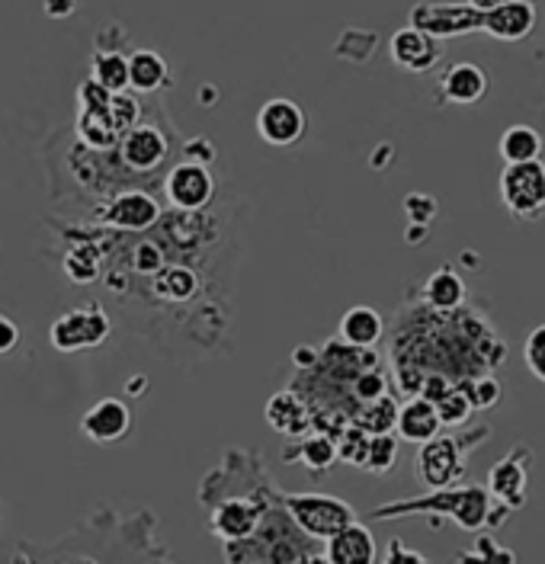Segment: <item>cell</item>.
Returning a JSON list of instances; mask_svg holds the SVG:
<instances>
[{
  "label": "cell",
  "mask_w": 545,
  "mask_h": 564,
  "mask_svg": "<svg viewBox=\"0 0 545 564\" xmlns=\"http://www.w3.org/2000/svg\"><path fill=\"white\" fill-rule=\"evenodd\" d=\"M395 462H399V436H392V433H372L360 468L369 471V475H389L395 468Z\"/></svg>",
  "instance_id": "f546056e"
},
{
  "label": "cell",
  "mask_w": 545,
  "mask_h": 564,
  "mask_svg": "<svg viewBox=\"0 0 545 564\" xmlns=\"http://www.w3.org/2000/svg\"><path fill=\"white\" fill-rule=\"evenodd\" d=\"M90 77L100 80L112 94L129 90V55L119 48H97L90 58Z\"/></svg>",
  "instance_id": "83f0119b"
},
{
  "label": "cell",
  "mask_w": 545,
  "mask_h": 564,
  "mask_svg": "<svg viewBox=\"0 0 545 564\" xmlns=\"http://www.w3.org/2000/svg\"><path fill=\"white\" fill-rule=\"evenodd\" d=\"M389 391V379L379 366H366L363 372H357L353 386H350V394H353V404L360 408L366 401H375L379 394Z\"/></svg>",
  "instance_id": "836d02e7"
},
{
  "label": "cell",
  "mask_w": 545,
  "mask_h": 564,
  "mask_svg": "<svg viewBox=\"0 0 545 564\" xmlns=\"http://www.w3.org/2000/svg\"><path fill=\"white\" fill-rule=\"evenodd\" d=\"M325 562L327 564H372L379 562L375 552V535L363 523H347L337 529L330 539H325Z\"/></svg>",
  "instance_id": "e0dca14e"
},
{
  "label": "cell",
  "mask_w": 545,
  "mask_h": 564,
  "mask_svg": "<svg viewBox=\"0 0 545 564\" xmlns=\"http://www.w3.org/2000/svg\"><path fill=\"white\" fill-rule=\"evenodd\" d=\"M216 154H218V148H216V141H209V139H189V141H183V161H193V164H212L216 161Z\"/></svg>",
  "instance_id": "f35d334b"
},
{
  "label": "cell",
  "mask_w": 545,
  "mask_h": 564,
  "mask_svg": "<svg viewBox=\"0 0 545 564\" xmlns=\"http://www.w3.org/2000/svg\"><path fill=\"white\" fill-rule=\"evenodd\" d=\"M389 55L399 68L411 70V74H427L439 65L443 45H439V39L427 35L417 26H404L389 39Z\"/></svg>",
  "instance_id": "2e32d148"
},
{
  "label": "cell",
  "mask_w": 545,
  "mask_h": 564,
  "mask_svg": "<svg viewBox=\"0 0 545 564\" xmlns=\"http://www.w3.org/2000/svg\"><path fill=\"white\" fill-rule=\"evenodd\" d=\"M292 362H295L298 369H312V366L318 362V350H315V347H295V350H292Z\"/></svg>",
  "instance_id": "7bdbcfd3"
},
{
  "label": "cell",
  "mask_w": 545,
  "mask_h": 564,
  "mask_svg": "<svg viewBox=\"0 0 545 564\" xmlns=\"http://www.w3.org/2000/svg\"><path fill=\"white\" fill-rule=\"evenodd\" d=\"M484 13L475 10L472 3H434L424 0L411 10V26L424 30L434 39H453V35L481 33Z\"/></svg>",
  "instance_id": "9c48e42d"
},
{
  "label": "cell",
  "mask_w": 545,
  "mask_h": 564,
  "mask_svg": "<svg viewBox=\"0 0 545 564\" xmlns=\"http://www.w3.org/2000/svg\"><path fill=\"white\" fill-rule=\"evenodd\" d=\"M466 3H472L475 10L484 13V10H491V7H498V3H508V0H466Z\"/></svg>",
  "instance_id": "f6af8a7d"
},
{
  "label": "cell",
  "mask_w": 545,
  "mask_h": 564,
  "mask_svg": "<svg viewBox=\"0 0 545 564\" xmlns=\"http://www.w3.org/2000/svg\"><path fill=\"white\" fill-rule=\"evenodd\" d=\"M385 334V321L375 308L369 305H353L350 312H344L340 327H337V340H344L347 347H375Z\"/></svg>",
  "instance_id": "cb8c5ba5"
},
{
  "label": "cell",
  "mask_w": 545,
  "mask_h": 564,
  "mask_svg": "<svg viewBox=\"0 0 545 564\" xmlns=\"http://www.w3.org/2000/svg\"><path fill=\"white\" fill-rule=\"evenodd\" d=\"M456 386L466 391V398H469V404H472L475 411H491L498 401H501V394H504V386L494 379V376H469V379H459Z\"/></svg>",
  "instance_id": "4dcf8cb0"
},
{
  "label": "cell",
  "mask_w": 545,
  "mask_h": 564,
  "mask_svg": "<svg viewBox=\"0 0 545 564\" xmlns=\"http://www.w3.org/2000/svg\"><path fill=\"white\" fill-rule=\"evenodd\" d=\"M459 562H481V564H513L516 562V555L504 549V545H498L491 535H481L478 532V539H475V549L472 552H466V555H459Z\"/></svg>",
  "instance_id": "e575fe53"
},
{
  "label": "cell",
  "mask_w": 545,
  "mask_h": 564,
  "mask_svg": "<svg viewBox=\"0 0 545 564\" xmlns=\"http://www.w3.org/2000/svg\"><path fill=\"white\" fill-rule=\"evenodd\" d=\"M164 196L171 209L203 212L216 199V176L206 164L181 161L171 174L164 176Z\"/></svg>",
  "instance_id": "30bf717a"
},
{
  "label": "cell",
  "mask_w": 545,
  "mask_h": 564,
  "mask_svg": "<svg viewBox=\"0 0 545 564\" xmlns=\"http://www.w3.org/2000/svg\"><path fill=\"white\" fill-rule=\"evenodd\" d=\"M129 87L139 94H157L164 87H171V68L164 62V55L139 48L129 55Z\"/></svg>",
  "instance_id": "484cf974"
},
{
  "label": "cell",
  "mask_w": 545,
  "mask_h": 564,
  "mask_svg": "<svg viewBox=\"0 0 545 564\" xmlns=\"http://www.w3.org/2000/svg\"><path fill=\"white\" fill-rule=\"evenodd\" d=\"M501 199L504 209L520 221H536L545 215V161L504 164L501 171Z\"/></svg>",
  "instance_id": "52a82bcc"
},
{
  "label": "cell",
  "mask_w": 545,
  "mask_h": 564,
  "mask_svg": "<svg viewBox=\"0 0 545 564\" xmlns=\"http://www.w3.org/2000/svg\"><path fill=\"white\" fill-rule=\"evenodd\" d=\"M530 465H533V449L513 446L508 456L491 465L484 488L508 510H520L530 494Z\"/></svg>",
  "instance_id": "8fae6325"
},
{
  "label": "cell",
  "mask_w": 545,
  "mask_h": 564,
  "mask_svg": "<svg viewBox=\"0 0 545 564\" xmlns=\"http://www.w3.org/2000/svg\"><path fill=\"white\" fill-rule=\"evenodd\" d=\"M439 414H436V404H430L427 398H421V394H414L407 404H399V421H395V433H399V440L404 443H414V446H421V443H427L430 436L439 433Z\"/></svg>",
  "instance_id": "603a6c76"
},
{
  "label": "cell",
  "mask_w": 545,
  "mask_h": 564,
  "mask_svg": "<svg viewBox=\"0 0 545 564\" xmlns=\"http://www.w3.org/2000/svg\"><path fill=\"white\" fill-rule=\"evenodd\" d=\"M62 270L74 285H90L103 276V245L97 241L94 231H80L72 238V247L65 250Z\"/></svg>",
  "instance_id": "ffe728a7"
},
{
  "label": "cell",
  "mask_w": 545,
  "mask_h": 564,
  "mask_svg": "<svg viewBox=\"0 0 545 564\" xmlns=\"http://www.w3.org/2000/svg\"><path fill=\"white\" fill-rule=\"evenodd\" d=\"M74 135L77 141L87 148V151H116L119 144V129L112 122V112L107 106H97V109H84L77 106V122H74Z\"/></svg>",
  "instance_id": "7402d4cb"
},
{
  "label": "cell",
  "mask_w": 545,
  "mask_h": 564,
  "mask_svg": "<svg viewBox=\"0 0 545 564\" xmlns=\"http://www.w3.org/2000/svg\"><path fill=\"white\" fill-rule=\"evenodd\" d=\"M266 423L276 430V433H283V436H292V440H298V436H305L308 430H312V404L302 398V391H295V388H283V391H276L270 401H266Z\"/></svg>",
  "instance_id": "ac0fdd59"
},
{
  "label": "cell",
  "mask_w": 545,
  "mask_h": 564,
  "mask_svg": "<svg viewBox=\"0 0 545 564\" xmlns=\"http://www.w3.org/2000/svg\"><path fill=\"white\" fill-rule=\"evenodd\" d=\"M350 421L357 423V426H363L369 436H372V433H392V430H395V421H399V401L385 391V394H379L375 401L360 404V408L350 414Z\"/></svg>",
  "instance_id": "f1b7e54d"
},
{
  "label": "cell",
  "mask_w": 545,
  "mask_h": 564,
  "mask_svg": "<svg viewBox=\"0 0 545 564\" xmlns=\"http://www.w3.org/2000/svg\"><path fill=\"white\" fill-rule=\"evenodd\" d=\"M436 414H439V423H443V426H466L469 417L475 414V408L469 404L466 391L456 386L449 394H443V398L436 401Z\"/></svg>",
  "instance_id": "d6a6232c"
},
{
  "label": "cell",
  "mask_w": 545,
  "mask_h": 564,
  "mask_svg": "<svg viewBox=\"0 0 545 564\" xmlns=\"http://www.w3.org/2000/svg\"><path fill=\"white\" fill-rule=\"evenodd\" d=\"M109 112H112V122H116L119 135H126V132L142 119V104H139V97H129V94L122 90V94H112Z\"/></svg>",
  "instance_id": "d590c367"
},
{
  "label": "cell",
  "mask_w": 545,
  "mask_h": 564,
  "mask_svg": "<svg viewBox=\"0 0 545 564\" xmlns=\"http://www.w3.org/2000/svg\"><path fill=\"white\" fill-rule=\"evenodd\" d=\"M116 151H119V161L129 167V171H135V174H148V171H154V167H161L164 161H167V154H171V141H167V132H161L157 126H148V122H135L119 144H116Z\"/></svg>",
  "instance_id": "7c38bea8"
},
{
  "label": "cell",
  "mask_w": 545,
  "mask_h": 564,
  "mask_svg": "<svg viewBox=\"0 0 545 564\" xmlns=\"http://www.w3.org/2000/svg\"><path fill=\"white\" fill-rule=\"evenodd\" d=\"M536 23H539V10L533 0H508V3L484 10L481 33H488L498 42H523L526 35H533Z\"/></svg>",
  "instance_id": "9a60e30c"
},
{
  "label": "cell",
  "mask_w": 545,
  "mask_h": 564,
  "mask_svg": "<svg viewBox=\"0 0 545 564\" xmlns=\"http://www.w3.org/2000/svg\"><path fill=\"white\" fill-rule=\"evenodd\" d=\"M77 7H80V0H42V10L48 20H68L77 13Z\"/></svg>",
  "instance_id": "60d3db41"
},
{
  "label": "cell",
  "mask_w": 545,
  "mask_h": 564,
  "mask_svg": "<svg viewBox=\"0 0 545 564\" xmlns=\"http://www.w3.org/2000/svg\"><path fill=\"white\" fill-rule=\"evenodd\" d=\"M523 359H526L530 376L545 386V324L530 330V337H526V344H523Z\"/></svg>",
  "instance_id": "8d00e7d4"
},
{
  "label": "cell",
  "mask_w": 545,
  "mask_h": 564,
  "mask_svg": "<svg viewBox=\"0 0 545 564\" xmlns=\"http://www.w3.org/2000/svg\"><path fill=\"white\" fill-rule=\"evenodd\" d=\"M446 517L466 532H481L484 527L498 529L508 523L510 513L504 503H498L484 485H446L434 488L424 497H404L372 507V520H401V517Z\"/></svg>",
  "instance_id": "6da1fadb"
},
{
  "label": "cell",
  "mask_w": 545,
  "mask_h": 564,
  "mask_svg": "<svg viewBox=\"0 0 545 564\" xmlns=\"http://www.w3.org/2000/svg\"><path fill=\"white\" fill-rule=\"evenodd\" d=\"M484 436H491V426H481L472 430L462 443V436H430L427 443H421L417 458H414V471H417V481L424 488H446V485H456L462 475H466V456L469 449L481 446Z\"/></svg>",
  "instance_id": "3957f363"
},
{
  "label": "cell",
  "mask_w": 545,
  "mask_h": 564,
  "mask_svg": "<svg viewBox=\"0 0 545 564\" xmlns=\"http://www.w3.org/2000/svg\"><path fill=\"white\" fill-rule=\"evenodd\" d=\"M132 408L122 398H100L84 417H80V433L97 443V446H112L122 443L132 433Z\"/></svg>",
  "instance_id": "5bb4252c"
},
{
  "label": "cell",
  "mask_w": 545,
  "mask_h": 564,
  "mask_svg": "<svg viewBox=\"0 0 545 564\" xmlns=\"http://www.w3.org/2000/svg\"><path fill=\"white\" fill-rule=\"evenodd\" d=\"M17 344H20V327H17V321L0 315V352H10Z\"/></svg>",
  "instance_id": "b9f144b4"
},
{
  "label": "cell",
  "mask_w": 545,
  "mask_h": 564,
  "mask_svg": "<svg viewBox=\"0 0 545 564\" xmlns=\"http://www.w3.org/2000/svg\"><path fill=\"white\" fill-rule=\"evenodd\" d=\"M488 70L472 62H459L453 68H446L443 80H439V90H443V100L453 106H478L488 97Z\"/></svg>",
  "instance_id": "d6986e66"
},
{
  "label": "cell",
  "mask_w": 545,
  "mask_h": 564,
  "mask_svg": "<svg viewBox=\"0 0 545 564\" xmlns=\"http://www.w3.org/2000/svg\"><path fill=\"white\" fill-rule=\"evenodd\" d=\"M280 503L286 507L295 527L318 542H325L337 529L357 520V510L344 497H330V494H280Z\"/></svg>",
  "instance_id": "277c9868"
},
{
  "label": "cell",
  "mask_w": 545,
  "mask_h": 564,
  "mask_svg": "<svg viewBox=\"0 0 545 564\" xmlns=\"http://www.w3.org/2000/svg\"><path fill=\"white\" fill-rule=\"evenodd\" d=\"M334 446H337V458H340V462L360 468V465H363L366 446H369V433H366L363 426H357V423L350 421L337 436H334Z\"/></svg>",
  "instance_id": "1f68e13d"
},
{
  "label": "cell",
  "mask_w": 545,
  "mask_h": 564,
  "mask_svg": "<svg viewBox=\"0 0 545 564\" xmlns=\"http://www.w3.org/2000/svg\"><path fill=\"white\" fill-rule=\"evenodd\" d=\"M161 215H164L161 203L148 189H119L109 196L107 203H100V209H94V221L109 228V231L142 235V231H151L157 225Z\"/></svg>",
  "instance_id": "ba28073f"
},
{
  "label": "cell",
  "mask_w": 545,
  "mask_h": 564,
  "mask_svg": "<svg viewBox=\"0 0 545 564\" xmlns=\"http://www.w3.org/2000/svg\"><path fill=\"white\" fill-rule=\"evenodd\" d=\"M456 388V382H453V376H446V372H439V369H430V372H424L421 376V386H417V394L421 398H427L430 404H436L443 394H449Z\"/></svg>",
  "instance_id": "74e56055"
},
{
  "label": "cell",
  "mask_w": 545,
  "mask_h": 564,
  "mask_svg": "<svg viewBox=\"0 0 545 564\" xmlns=\"http://www.w3.org/2000/svg\"><path fill=\"white\" fill-rule=\"evenodd\" d=\"M273 503H280L276 488L263 494H225L216 503H209V532L221 542L248 539Z\"/></svg>",
  "instance_id": "5b68a950"
},
{
  "label": "cell",
  "mask_w": 545,
  "mask_h": 564,
  "mask_svg": "<svg viewBox=\"0 0 545 564\" xmlns=\"http://www.w3.org/2000/svg\"><path fill=\"white\" fill-rule=\"evenodd\" d=\"M283 462H298L315 475H327L334 468V462H337V446H334V440L327 433L308 430L305 436H298L295 446H290L283 453Z\"/></svg>",
  "instance_id": "d4e9b609"
},
{
  "label": "cell",
  "mask_w": 545,
  "mask_h": 564,
  "mask_svg": "<svg viewBox=\"0 0 545 564\" xmlns=\"http://www.w3.org/2000/svg\"><path fill=\"white\" fill-rule=\"evenodd\" d=\"M305 129H308V119H305L302 106L286 97L266 100L257 112V132L273 148H290L295 141H302Z\"/></svg>",
  "instance_id": "4fadbf2b"
},
{
  "label": "cell",
  "mask_w": 545,
  "mask_h": 564,
  "mask_svg": "<svg viewBox=\"0 0 545 564\" xmlns=\"http://www.w3.org/2000/svg\"><path fill=\"white\" fill-rule=\"evenodd\" d=\"M466 280L453 270V267H439L436 273L427 276L424 282V305L436 312V315H453V312H462L466 305Z\"/></svg>",
  "instance_id": "44dd1931"
},
{
  "label": "cell",
  "mask_w": 545,
  "mask_h": 564,
  "mask_svg": "<svg viewBox=\"0 0 545 564\" xmlns=\"http://www.w3.org/2000/svg\"><path fill=\"white\" fill-rule=\"evenodd\" d=\"M498 151H501L504 164L536 161V158H543V135H539V129L516 122V126L504 129V135L498 141Z\"/></svg>",
  "instance_id": "4316f807"
},
{
  "label": "cell",
  "mask_w": 545,
  "mask_h": 564,
  "mask_svg": "<svg viewBox=\"0 0 545 564\" xmlns=\"http://www.w3.org/2000/svg\"><path fill=\"white\" fill-rule=\"evenodd\" d=\"M112 321L100 302H84L80 308H72L58 315L48 327V344L58 352L97 350L109 340Z\"/></svg>",
  "instance_id": "8992f818"
},
{
  "label": "cell",
  "mask_w": 545,
  "mask_h": 564,
  "mask_svg": "<svg viewBox=\"0 0 545 564\" xmlns=\"http://www.w3.org/2000/svg\"><path fill=\"white\" fill-rule=\"evenodd\" d=\"M308 535L295 527L286 507L273 503L248 539L225 542V562L238 564H327L325 555L305 549Z\"/></svg>",
  "instance_id": "7a4b0ae2"
},
{
  "label": "cell",
  "mask_w": 545,
  "mask_h": 564,
  "mask_svg": "<svg viewBox=\"0 0 545 564\" xmlns=\"http://www.w3.org/2000/svg\"><path fill=\"white\" fill-rule=\"evenodd\" d=\"M382 562L385 564H427V555H424V552H414V549H407V545H404V539H392V542H389V549H385V555H382Z\"/></svg>",
  "instance_id": "ab89813d"
},
{
  "label": "cell",
  "mask_w": 545,
  "mask_h": 564,
  "mask_svg": "<svg viewBox=\"0 0 545 564\" xmlns=\"http://www.w3.org/2000/svg\"><path fill=\"white\" fill-rule=\"evenodd\" d=\"M145 386H148L145 376H135V379H129V382H126V391H129V394H145Z\"/></svg>",
  "instance_id": "ee69618b"
}]
</instances>
